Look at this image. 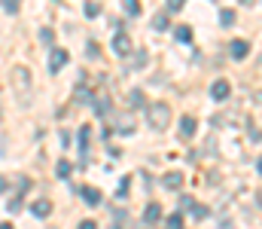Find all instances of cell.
<instances>
[{
    "mask_svg": "<svg viewBox=\"0 0 262 229\" xmlns=\"http://www.w3.org/2000/svg\"><path fill=\"white\" fill-rule=\"evenodd\" d=\"M168 122H171V107L168 104H153L150 107V125L156 132H162V129H168Z\"/></svg>",
    "mask_w": 262,
    "mask_h": 229,
    "instance_id": "cell-1",
    "label": "cell"
},
{
    "mask_svg": "<svg viewBox=\"0 0 262 229\" xmlns=\"http://www.w3.org/2000/svg\"><path fill=\"white\" fill-rule=\"evenodd\" d=\"M113 52H116V55H128L131 52V37L125 31H119L116 37H113Z\"/></svg>",
    "mask_w": 262,
    "mask_h": 229,
    "instance_id": "cell-2",
    "label": "cell"
},
{
    "mask_svg": "<svg viewBox=\"0 0 262 229\" xmlns=\"http://www.w3.org/2000/svg\"><path fill=\"white\" fill-rule=\"evenodd\" d=\"M229 92H232L229 79H216V83L210 86V98L213 101H226V98H229Z\"/></svg>",
    "mask_w": 262,
    "mask_h": 229,
    "instance_id": "cell-3",
    "label": "cell"
},
{
    "mask_svg": "<svg viewBox=\"0 0 262 229\" xmlns=\"http://www.w3.org/2000/svg\"><path fill=\"white\" fill-rule=\"evenodd\" d=\"M31 214L40 217V220H43V217H49V214H52V202H49V199H34V202H31Z\"/></svg>",
    "mask_w": 262,
    "mask_h": 229,
    "instance_id": "cell-4",
    "label": "cell"
},
{
    "mask_svg": "<svg viewBox=\"0 0 262 229\" xmlns=\"http://www.w3.org/2000/svg\"><path fill=\"white\" fill-rule=\"evenodd\" d=\"M247 52H250V43H247V40H232V46H229V55H232L235 61L247 58Z\"/></svg>",
    "mask_w": 262,
    "mask_h": 229,
    "instance_id": "cell-5",
    "label": "cell"
},
{
    "mask_svg": "<svg viewBox=\"0 0 262 229\" xmlns=\"http://www.w3.org/2000/svg\"><path fill=\"white\" fill-rule=\"evenodd\" d=\"M162 183H165V190H171V192H177L180 187H183V174H180V171H168V174L162 177Z\"/></svg>",
    "mask_w": 262,
    "mask_h": 229,
    "instance_id": "cell-6",
    "label": "cell"
},
{
    "mask_svg": "<svg viewBox=\"0 0 262 229\" xmlns=\"http://www.w3.org/2000/svg\"><path fill=\"white\" fill-rule=\"evenodd\" d=\"M13 79H16V86H18L21 95H25V92H31V79H28V71H25V67H16V71H13Z\"/></svg>",
    "mask_w": 262,
    "mask_h": 229,
    "instance_id": "cell-7",
    "label": "cell"
},
{
    "mask_svg": "<svg viewBox=\"0 0 262 229\" xmlns=\"http://www.w3.org/2000/svg\"><path fill=\"white\" fill-rule=\"evenodd\" d=\"M158 220H162V205L150 202V205H146V211H143V223H158Z\"/></svg>",
    "mask_w": 262,
    "mask_h": 229,
    "instance_id": "cell-8",
    "label": "cell"
},
{
    "mask_svg": "<svg viewBox=\"0 0 262 229\" xmlns=\"http://www.w3.org/2000/svg\"><path fill=\"white\" fill-rule=\"evenodd\" d=\"M195 129H198L195 116H183V119H180V137H186V141H189V137L195 134Z\"/></svg>",
    "mask_w": 262,
    "mask_h": 229,
    "instance_id": "cell-9",
    "label": "cell"
},
{
    "mask_svg": "<svg viewBox=\"0 0 262 229\" xmlns=\"http://www.w3.org/2000/svg\"><path fill=\"white\" fill-rule=\"evenodd\" d=\"M67 58H70V55H67V49H52V58H49V64H52V71L58 74L61 67L67 64Z\"/></svg>",
    "mask_w": 262,
    "mask_h": 229,
    "instance_id": "cell-10",
    "label": "cell"
},
{
    "mask_svg": "<svg viewBox=\"0 0 262 229\" xmlns=\"http://www.w3.org/2000/svg\"><path fill=\"white\" fill-rule=\"evenodd\" d=\"M76 192L83 196V202H86V205H101V192H98L95 187H79Z\"/></svg>",
    "mask_w": 262,
    "mask_h": 229,
    "instance_id": "cell-11",
    "label": "cell"
},
{
    "mask_svg": "<svg viewBox=\"0 0 262 229\" xmlns=\"http://www.w3.org/2000/svg\"><path fill=\"white\" fill-rule=\"evenodd\" d=\"M174 37H177V43H189L192 40V28H186V25L174 28Z\"/></svg>",
    "mask_w": 262,
    "mask_h": 229,
    "instance_id": "cell-12",
    "label": "cell"
},
{
    "mask_svg": "<svg viewBox=\"0 0 262 229\" xmlns=\"http://www.w3.org/2000/svg\"><path fill=\"white\" fill-rule=\"evenodd\" d=\"M128 104H131V107H143V104H146V98H143V92H140V89L128 92Z\"/></svg>",
    "mask_w": 262,
    "mask_h": 229,
    "instance_id": "cell-13",
    "label": "cell"
},
{
    "mask_svg": "<svg viewBox=\"0 0 262 229\" xmlns=\"http://www.w3.org/2000/svg\"><path fill=\"white\" fill-rule=\"evenodd\" d=\"M95 113H98V116H107V113H110V98L101 95V98L95 101Z\"/></svg>",
    "mask_w": 262,
    "mask_h": 229,
    "instance_id": "cell-14",
    "label": "cell"
},
{
    "mask_svg": "<svg viewBox=\"0 0 262 229\" xmlns=\"http://www.w3.org/2000/svg\"><path fill=\"white\" fill-rule=\"evenodd\" d=\"M70 171H73V165H70V162H67V159H61V162H58V165H55V174H58L61 180H64V177H70Z\"/></svg>",
    "mask_w": 262,
    "mask_h": 229,
    "instance_id": "cell-15",
    "label": "cell"
},
{
    "mask_svg": "<svg viewBox=\"0 0 262 229\" xmlns=\"http://www.w3.org/2000/svg\"><path fill=\"white\" fill-rule=\"evenodd\" d=\"M116 129H119V134H131V132H134V122L125 119V116H119V119H116Z\"/></svg>",
    "mask_w": 262,
    "mask_h": 229,
    "instance_id": "cell-16",
    "label": "cell"
},
{
    "mask_svg": "<svg viewBox=\"0 0 262 229\" xmlns=\"http://www.w3.org/2000/svg\"><path fill=\"white\" fill-rule=\"evenodd\" d=\"M189 211H192V217H195V220H204V217H208V214H210V208H208V205H198V202H195V205H192V208H189Z\"/></svg>",
    "mask_w": 262,
    "mask_h": 229,
    "instance_id": "cell-17",
    "label": "cell"
},
{
    "mask_svg": "<svg viewBox=\"0 0 262 229\" xmlns=\"http://www.w3.org/2000/svg\"><path fill=\"white\" fill-rule=\"evenodd\" d=\"M88 134H92V129H88V125H83V129H79V150H83L86 153V147H88Z\"/></svg>",
    "mask_w": 262,
    "mask_h": 229,
    "instance_id": "cell-18",
    "label": "cell"
},
{
    "mask_svg": "<svg viewBox=\"0 0 262 229\" xmlns=\"http://www.w3.org/2000/svg\"><path fill=\"white\" fill-rule=\"evenodd\" d=\"M220 25H226V28L235 25V9H223L220 13Z\"/></svg>",
    "mask_w": 262,
    "mask_h": 229,
    "instance_id": "cell-19",
    "label": "cell"
},
{
    "mask_svg": "<svg viewBox=\"0 0 262 229\" xmlns=\"http://www.w3.org/2000/svg\"><path fill=\"white\" fill-rule=\"evenodd\" d=\"M168 229H183V214H180V211L168 217Z\"/></svg>",
    "mask_w": 262,
    "mask_h": 229,
    "instance_id": "cell-20",
    "label": "cell"
},
{
    "mask_svg": "<svg viewBox=\"0 0 262 229\" xmlns=\"http://www.w3.org/2000/svg\"><path fill=\"white\" fill-rule=\"evenodd\" d=\"M128 187H131V177H122V180H119L116 196H119V199H125V196H128Z\"/></svg>",
    "mask_w": 262,
    "mask_h": 229,
    "instance_id": "cell-21",
    "label": "cell"
},
{
    "mask_svg": "<svg viewBox=\"0 0 262 229\" xmlns=\"http://www.w3.org/2000/svg\"><path fill=\"white\" fill-rule=\"evenodd\" d=\"M125 13H128V16H138V13H140V0H125Z\"/></svg>",
    "mask_w": 262,
    "mask_h": 229,
    "instance_id": "cell-22",
    "label": "cell"
},
{
    "mask_svg": "<svg viewBox=\"0 0 262 229\" xmlns=\"http://www.w3.org/2000/svg\"><path fill=\"white\" fill-rule=\"evenodd\" d=\"M18 208H21V196H18V192H16V196H13V199H9V202H6V211H9V214H16Z\"/></svg>",
    "mask_w": 262,
    "mask_h": 229,
    "instance_id": "cell-23",
    "label": "cell"
},
{
    "mask_svg": "<svg viewBox=\"0 0 262 229\" xmlns=\"http://www.w3.org/2000/svg\"><path fill=\"white\" fill-rule=\"evenodd\" d=\"M98 13H101V6L95 3V0H86V16H88V19H95Z\"/></svg>",
    "mask_w": 262,
    "mask_h": 229,
    "instance_id": "cell-24",
    "label": "cell"
},
{
    "mask_svg": "<svg viewBox=\"0 0 262 229\" xmlns=\"http://www.w3.org/2000/svg\"><path fill=\"white\" fill-rule=\"evenodd\" d=\"M143 64H146V52H138L134 55V71H143Z\"/></svg>",
    "mask_w": 262,
    "mask_h": 229,
    "instance_id": "cell-25",
    "label": "cell"
},
{
    "mask_svg": "<svg viewBox=\"0 0 262 229\" xmlns=\"http://www.w3.org/2000/svg\"><path fill=\"white\" fill-rule=\"evenodd\" d=\"M192 205H195V199H192V196H180V202H177V211H180V208H192Z\"/></svg>",
    "mask_w": 262,
    "mask_h": 229,
    "instance_id": "cell-26",
    "label": "cell"
},
{
    "mask_svg": "<svg viewBox=\"0 0 262 229\" xmlns=\"http://www.w3.org/2000/svg\"><path fill=\"white\" fill-rule=\"evenodd\" d=\"M153 28H156V31H165V28H168V19H165V16H156V19H153Z\"/></svg>",
    "mask_w": 262,
    "mask_h": 229,
    "instance_id": "cell-27",
    "label": "cell"
},
{
    "mask_svg": "<svg viewBox=\"0 0 262 229\" xmlns=\"http://www.w3.org/2000/svg\"><path fill=\"white\" fill-rule=\"evenodd\" d=\"M186 6V0H168V9L171 13H177V9H183Z\"/></svg>",
    "mask_w": 262,
    "mask_h": 229,
    "instance_id": "cell-28",
    "label": "cell"
},
{
    "mask_svg": "<svg viewBox=\"0 0 262 229\" xmlns=\"http://www.w3.org/2000/svg\"><path fill=\"white\" fill-rule=\"evenodd\" d=\"M3 9L6 13H18V0H3Z\"/></svg>",
    "mask_w": 262,
    "mask_h": 229,
    "instance_id": "cell-29",
    "label": "cell"
},
{
    "mask_svg": "<svg viewBox=\"0 0 262 229\" xmlns=\"http://www.w3.org/2000/svg\"><path fill=\"white\" fill-rule=\"evenodd\" d=\"M40 40H43V43H52V40H55V34H52L49 28H43V31H40Z\"/></svg>",
    "mask_w": 262,
    "mask_h": 229,
    "instance_id": "cell-30",
    "label": "cell"
},
{
    "mask_svg": "<svg viewBox=\"0 0 262 229\" xmlns=\"http://www.w3.org/2000/svg\"><path fill=\"white\" fill-rule=\"evenodd\" d=\"M79 229H98V223L95 220H83V223H79Z\"/></svg>",
    "mask_w": 262,
    "mask_h": 229,
    "instance_id": "cell-31",
    "label": "cell"
},
{
    "mask_svg": "<svg viewBox=\"0 0 262 229\" xmlns=\"http://www.w3.org/2000/svg\"><path fill=\"white\" fill-rule=\"evenodd\" d=\"M6 190H9V180H6L3 174H0V192H6Z\"/></svg>",
    "mask_w": 262,
    "mask_h": 229,
    "instance_id": "cell-32",
    "label": "cell"
},
{
    "mask_svg": "<svg viewBox=\"0 0 262 229\" xmlns=\"http://www.w3.org/2000/svg\"><path fill=\"white\" fill-rule=\"evenodd\" d=\"M0 229H16V226L13 223H0Z\"/></svg>",
    "mask_w": 262,
    "mask_h": 229,
    "instance_id": "cell-33",
    "label": "cell"
},
{
    "mask_svg": "<svg viewBox=\"0 0 262 229\" xmlns=\"http://www.w3.org/2000/svg\"><path fill=\"white\" fill-rule=\"evenodd\" d=\"M256 171H259V174H262V159H259V162H256Z\"/></svg>",
    "mask_w": 262,
    "mask_h": 229,
    "instance_id": "cell-34",
    "label": "cell"
},
{
    "mask_svg": "<svg viewBox=\"0 0 262 229\" xmlns=\"http://www.w3.org/2000/svg\"><path fill=\"white\" fill-rule=\"evenodd\" d=\"M256 202H259V205H262V190H259V196H256Z\"/></svg>",
    "mask_w": 262,
    "mask_h": 229,
    "instance_id": "cell-35",
    "label": "cell"
}]
</instances>
